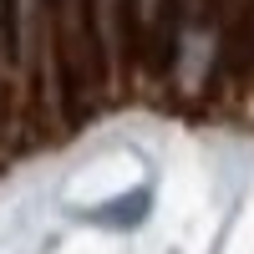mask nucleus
Instances as JSON below:
<instances>
[{"label":"nucleus","instance_id":"obj_1","mask_svg":"<svg viewBox=\"0 0 254 254\" xmlns=\"http://www.w3.org/2000/svg\"><path fill=\"white\" fill-rule=\"evenodd\" d=\"M147 208H153V188H132V193H117V198H107V203H97V208H87V224H97V229H137L142 219H147Z\"/></svg>","mask_w":254,"mask_h":254}]
</instances>
